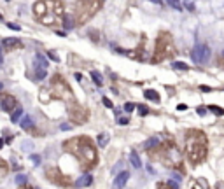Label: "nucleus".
Listing matches in <instances>:
<instances>
[{
    "label": "nucleus",
    "mask_w": 224,
    "mask_h": 189,
    "mask_svg": "<svg viewBox=\"0 0 224 189\" xmlns=\"http://www.w3.org/2000/svg\"><path fill=\"white\" fill-rule=\"evenodd\" d=\"M128 179H130V172H121L117 177H116V180H114V188L116 189H123L126 186V182H128Z\"/></svg>",
    "instance_id": "12"
},
{
    "label": "nucleus",
    "mask_w": 224,
    "mask_h": 189,
    "mask_svg": "<svg viewBox=\"0 0 224 189\" xmlns=\"http://www.w3.org/2000/svg\"><path fill=\"white\" fill-rule=\"evenodd\" d=\"M21 116H23V107H16L14 112L11 114V121L12 123H18L19 119H21Z\"/></svg>",
    "instance_id": "19"
},
{
    "label": "nucleus",
    "mask_w": 224,
    "mask_h": 189,
    "mask_svg": "<svg viewBox=\"0 0 224 189\" xmlns=\"http://www.w3.org/2000/svg\"><path fill=\"white\" fill-rule=\"evenodd\" d=\"M200 89H201V91H210V88H208V86H200Z\"/></svg>",
    "instance_id": "40"
},
{
    "label": "nucleus",
    "mask_w": 224,
    "mask_h": 189,
    "mask_svg": "<svg viewBox=\"0 0 224 189\" xmlns=\"http://www.w3.org/2000/svg\"><path fill=\"white\" fill-rule=\"evenodd\" d=\"M46 177H47L49 182H53L56 186H61V188H70V186H74V180H70V177L63 175L58 166H47V168H46Z\"/></svg>",
    "instance_id": "8"
},
{
    "label": "nucleus",
    "mask_w": 224,
    "mask_h": 189,
    "mask_svg": "<svg viewBox=\"0 0 224 189\" xmlns=\"http://www.w3.org/2000/svg\"><path fill=\"white\" fill-rule=\"evenodd\" d=\"M32 161H33L35 165H39V163H40V156H35V154H32Z\"/></svg>",
    "instance_id": "34"
},
{
    "label": "nucleus",
    "mask_w": 224,
    "mask_h": 189,
    "mask_svg": "<svg viewBox=\"0 0 224 189\" xmlns=\"http://www.w3.org/2000/svg\"><path fill=\"white\" fill-rule=\"evenodd\" d=\"M2 145H4V140H2V138H0V149H2Z\"/></svg>",
    "instance_id": "41"
},
{
    "label": "nucleus",
    "mask_w": 224,
    "mask_h": 189,
    "mask_svg": "<svg viewBox=\"0 0 224 189\" xmlns=\"http://www.w3.org/2000/svg\"><path fill=\"white\" fill-rule=\"evenodd\" d=\"M93 184V177L91 175H82L81 179H77V182H74V186H77V188H88V186H91Z\"/></svg>",
    "instance_id": "13"
},
{
    "label": "nucleus",
    "mask_w": 224,
    "mask_h": 189,
    "mask_svg": "<svg viewBox=\"0 0 224 189\" xmlns=\"http://www.w3.org/2000/svg\"><path fill=\"white\" fill-rule=\"evenodd\" d=\"M63 149L77 158V161L81 163L82 170H91L98 163V152L95 147L93 140L86 135H79V137H72L68 140L63 142Z\"/></svg>",
    "instance_id": "1"
},
{
    "label": "nucleus",
    "mask_w": 224,
    "mask_h": 189,
    "mask_svg": "<svg viewBox=\"0 0 224 189\" xmlns=\"http://www.w3.org/2000/svg\"><path fill=\"white\" fill-rule=\"evenodd\" d=\"M21 189H32V188H28V186H23V188H21Z\"/></svg>",
    "instance_id": "42"
},
{
    "label": "nucleus",
    "mask_w": 224,
    "mask_h": 189,
    "mask_svg": "<svg viewBox=\"0 0 224 189\" xmlns=\"http://www.w3.org/2000/svg\"><path fill=\"white\" fill-rule=\"evenodd\" d=\"M191 58H193V61L196 65H205L210 60V47L203 42H198L191 51Z\"/></svg>",
    "instance_id": "9"
},
{
    "label": "nucleus",
    "mask_w": 224,
    "mask_h": 189,
    "mask_svg": "<svg viewBox=\"0 0 224 189\" xmlns=\"http://www.w3.org/2000/svg\"><path fill=\"white\" fill-rule=\"evenodd\" d=\"M168 4H170L175 11H182V4H180V0H168Z\"/></svg>",
    "instance_id": "25"
},
{
    "label": "nucleus",
    "mask_w": 224,
    "mask_h": 189,
    "mask_svg": "<svg viewBox=\"0 0 224 189\" xmlns=\"http://www.w3.org/2000/svg\"><path fill=\"white\" fill-rule=\"evenodd\" d=\"M0 107H2V110H5V112H12V110L18 107V100H16L12 94L0 93Z\"/></svg>",
    "instance_id": "10"
},
{
    "label": "nucleus",
    "mask_w": 224,
    "mask_h": 189,
    "mask_svg": "<svg viewBox=\"0 0 224 189\" xmlns=\"http://www.w3.org/2000/svg\"><path fill=\"white\" fill-rule=\"evenodd\" d=\"M60 130H70V126H68V124H61Z\"/></svg>",
    "instance_id": "37"
},
{
    "label": "nucleus",
    "mask_w": 224,
    "mask_h": 189,
    "mask_svg": "<svg viewBox=\"0 0 224 189\" xmlns=\"http://www.w3.org/2000/svg\"><path fill=\"white\" fill-rule=\"evenodd\" d=\"M138 109H140V110H138V112H140V116H145V114H147V107H144V105H140Z\"/></svg>",
    "instance_id": "33"
},
{
    "label": "nucleus",
    "mask_w": 224,
    "mask_h": 189,
    "mask_svg": "<svg viewBox=\"0 0 224 189\" xmlns=\"http://www.w3.org/2000/svg\"><path fill=\"white\" fill-rule=\"evenodd\" d=\"M177 55V47L173 44V39L168 32H161L158 35L156 40V47H154V58L152 61L154 63H159V61H167L170 58H173Z\"/></svg>",
    "instance_id": "5"
},
{
    "label": "nucleus",
    "mask_w": 224,
    "mask_h": 189,
    "mask_svg": "<svg viewBox=\"0 0 224 189\" xmlns=\"http://www.w3.org/2000/svg\"><path fill=\"white\" fill-rule=\"evenodd\" d=\"M26 182V175H18L16 177V184H25Z\"/></svg>",
    "instance_id": "26"
},
{
    "label": "nucleus",
    "mask_w": 224,
    "mask_h": 189,
    "mask_svg": "<svg viewBox=\"0 0 224 189\" xmlns=\"http://www.w3.org/2000/svg\"><path fill=\"white\" fill-rule=\"evenodd\" d=\"M7 2H9V0H7Z\"/></svg>",
    "instance_id": "45"
},
{
    "label": "nucleus",
    "mask_w": 224,
    "mask_h": 189,
    "mask_svg": "<svg viewBox=\"0 0 224 189\" xmlns=\"http://www.w3.org/2000/svg\"><path fill=\"white\" fill-rule=\"evenodd\" d=\"M173 68H177V70H189V67H187L184 61H173V65H172Z\"/></svg>",
    "instance_id": "22"
},
{
    "label": "nucleus",
    "mask_w": 224,
    "mask_h": 189,
    "mask_svg": "<svg viewBox=\"0 0 224 189\" xmlns=\"http://www.w3.org/2000/svg\"><path fill=\"white\" fill-rule=\"evenodd\" d=\"M144 96H145V98H149V100H152L154 103H159V100H161V98H159V94L156 93L154 89H145Z\"/></svg>",
    "instance_id": "15"
},
{
    "label": "nucleus",
    "mask_w": 224,
    "mask_h": 189,
    "mask_svg": "<svg viewBox=\"0 0 224 189\" xmlns=\"http://www.w3.org/2000/svg\"><path fill=\"white\" fill-rule=\"evenodd\" d=\"M196 112L200 114V116H205V114H207V109H203V107H200V109H198Z\"/></svg>",
    "instance_id": "36"
},
{
    "label": "nucleus",
    "mask_w": 224,
    "mask_h": 189,
    "mask_svg": "<svg viewBox=\"0 0 224 189\" xmlns=\"http://www.w3.org/2000/svg\"><path fill=\"white\" fill-rule=\"evenodd\" d=\"M130 161H131V165H133L135 168H140V166H142V163H140V158H138V154H137L135 151H131Z\"/></svg>",
    "instance_id": "18"
},
{
    "label": "nucleus",
    "mask_w": 224,
    "mask_h": 189,
    "mask_svg": "<svg viewBox=\"0 0 224 189\" xmlns=\"http://www.w3.org/2000/svg\"><path fill=\"white\" fill-rule=\"evenodd\" d=\"M186 109H187V107L184 105V103H179V105H177V110H180V112H184Z\"/></svg>",
    "instance_id": "35"
},
{
    "label": "nucleus",
    "mask_w": 224,
    "mask_h": 189,
    "mask_svg": "<svg viewBox=\"0 0 224 189\" xmlns=\"http://www.w3.org/2000/svg\"><path fill=\"white\" fill-rule=\"evenodd\" d=\"M51 91H53V94H56V98L68 100V102H70V100H74L70 86L67 84L65 77H61L60 74H56V76L53 77V81H51Z\"/></svg>",
    "instance_id": "6"
},
{
    "label": "nucleus",
    "mask_w": 224,
    "mask_h": 189,
    "mask_svg": "<svg viewBox=\"0 0 224 189\" xmlns=\"http://www.w3.org/2000/svg\"><path fill=\"white\" fill-rule=\"evenodd\" d=\"M35 61L39 63L37 67H40V68H47V67H49V61H47V58L44 56V55H40V53H39V55H35Z\"/></svg>",
    "instance_id": "14"
},
{
    "label": "nucleus",
    "mask_w": 224,
    "mask_h": 189,
    "mask_svg": "<svg viewBox=\"0 0 224 189\" xmlns=\"http://www.w3.org/2000/svg\"><path fill=\"white\" fill-rule=\"evenodd\" d=\"M7 28H11V30H21V26H18V25H14V23H7Z\"/></svg>",
    "instance_id": "30"
},
{
    "label": "nucleus",
    "mask_w": 224,
    "mask_h": 189,
    "mask_svg": "<svg viewBox=\"0 0 224 189\" xmlns=\"http://www.w3.org/2000/svg\"><path fill=\"white\" fill-rule=\"evenodd\" d=\"M91 79H93V82L96 84V86H102L103 84V77H102V74L98 72V70H91Z\"/></svg>",
    "instance_id": "17"
},
{
    "label": "nucleus",
    "mask_w": 224,
    "mask_h": 189,
    "mask_svg": "<svg viewBox=\"0 0 224 189\" xmlns=\"http://www.w3.org/2000/svg\"><path fill=\"white\" fill-rule=\"evenodd\" d=\"M107 144H109V135H107V133L98 135V145H100V147H105Z\"/></svg>",
    "instance_id": "21"
},
{
    "label": "nucleus",
    "mask_w": 224,
    "mask_h": 189,
    "mask_svg": "<svg viewBox=\"0 0 224 189\" xmlns=\"http://www.w3.org/2000/svg\"><path fill=\"white\" fill-rule=\"evenodd\" d=\"M46 76H47L46 68H40V67H35V81H42V79H46Z\"/></svg>",
    "instance_id": "20"
},
{
    "label": "nucleus",
    "mask_w": 224,
    "mask_h": 189,
    "mask_svg": "<svg viewBox=\"0 0 224 189\" xmlns=\"http://www.w3.org/2000/svg\"><path fill=\"white\" fill-rule=\"evenodd\" d=\"M23 42L16 37H7V39H2V47L7 51V53H12V51H18V49H23Z\"/></svg>",
    "instance_id": "11"
},
{
    "label": "nucleus",
    "mask_w": 224,
    "mask_h": 189,
    "mask_svg": "<svg viewBox=\"0 0 224 189\" xmlns=\"http://www.w3.org/2000/svg\"><path fill=\"white\" fill-rule=\"evenodd\" d=\"M2 19H4V18H2V14H0V21H2Z\"/></svg>",
    "instance_id": "43"
},
{
    "label": "nucleus",
    "mask_w": 224,
    "mask_h": 189,
    "mask_svg": "<svg viewBox=\"0 0 224 189\" xmlns=\"http://www.w3.org/2000/svg\"><path fill=\"white\" fill-rule=\"evenodd\" d=\"M4 61V51H2V46H0V63Z\"/></svg>",
    "instance_id": "39"
},
{
    "label": "nucleus",
    "mask_w": 224,
    "mask_h": 189,
    "mask_svg": "<svg viewBox=\"0 0 224 189\" xmlns=\"http://www.w3.org/2000/svg\"><path fill=\"white\" fill-rule=\"evenodd\" d=\"M156 189H173L170 184H158V188Z\"/></svg>",
    "instance_id": "32"
},
{
    "label": "nucleus",
    "mask_w": 224,
    "mask_h": 189,
    "mask_svg": "<svg viewBox=\"0 0 224 189\" xmlns=\"http://www.w3.org/2000/svg\"><path fill=\"white\" fill-rule=\"evenodd\" d=\"M7 172H9V166H7V163H5L4 159H0V177L7 175Z\"/></svg>",
    "instance_id": "23"
},
{
    "label": "nucleus",
    "mask_w": 224,
    "mask_h": 189,
    "mask_svg": "<svg viewBox=\"0 0 224 189\" xmlns=\"http://www.w3.org/2000/svg\"><path fill=\"white\" fill-rule=\"evenodd\" d=\"M65 5L61 0H39L33 4V18L40 25L58 26L63 23Z\"/></svg>",
    "instance_id": "2"
},
{
    "label": "nucleus",
    "mask_w": 224,
    "mask_h": 189,
    "mask_svg": "<svg viewBox=\"0 0 224 189\" xmlns=\"http://www.w3.org/2000/svg\"><path fill=\"white\" fill-rule=\"evenodd\" d=\"M208 109H210V112H214L215 116H224V109L217 107V105H210Z\"/></svg>",
    "instance_id": "24"
},
{
    "label": "nucleus",
    "mask_w": 224,
    "mask_h": 189,
    "mask_svg": "<svg viewBox=\"0 0 224 189\" xmlns=\"http://www.w3.org/2000/svg\"><path fill=\"white\" fill-rule=\"evenodd\" d=\"M133 109H135V105H133L131 102H128V103H124V110H126V112H133Z\"/></svg>",
    "instance_id": "27"
},
{
    "label": "nucleus",
    "mask_w": 224,
    "mask_h": 189,
    "mask_svg": "<svg viewBox=\"0 0 224 189\" xmlns=\"http://www.w3.org/2000/svg\"><path fill=\"white\" fill-rule=\"evenodd\" d=\"M67 114H68L70 121L75 123V124H84V123L88 121V117H89L88 109H84V107H82L79 102H75V100H70V102L67 103Z\"/></svg>",
    "instance_id": "7"
},
{
    "label": "nucleus",
    "mask_w": 224,
    "mask_h": 189,
    "mask_svg": "<svg viewBox=\"0 0 224 189\" xmlns=\"http://www.w3.org/2000/svg\"><path fill=\"white\" fill-rule=\"evenodd\" d=\"M151 2H152V4H156V5H163V2H161V0H151Z\"/></svg>",
    "instance_id": "38"
},
{
    "label": "nucleus",
    "mask_w": 224,
    "mask_h": 189,
    "mask_svg": "<svg viewBox=\"0 0 224 189\" xmlns=\"http://www.w3.org/2000/svg\"><path fill=\"white\" fill-rule=\"evenodd\" d=\"M47 56L51 58L53 61H60V56H58V55H55V51H49V53H47Z\"/></svg>",
    "instance_id": "28"
},
{
    "label": "nucleus",
    "mask_w": 224,
    "mask_h": 189,
    "mask_svg": "<svg viewBox=\"0 0 224 189\" xmlns=\"http://www.w3.org/2000/svg\"><path fill=\"white\" fill-rule=\"evenodd\" d=\"M102 4H103V0H77V4L74 5V12L70 14L74 19V25L75 26L86 25L100 11Z\"/></svg>",
    "instance_id": "4"
},
{
    "label": "nucleus",
    "mask_w": 224,
    "mask_h": 189,
    "mask_svg": "<svg viewBox=\"0 0 224 189\" xmlns=\"http://www.w3.org/2000/svg\"><path fill=\"white\" fill-rule=\"evenodd\" d=\"M128 123H130V119H128V117H119V124H123V126H124V124H128Z\"/></svg>",
    "instance_id": "31"
},
{
    "label": "nucleus",
    "mask_w": 224,
    "mask_h": 189,
    "mask_svg": "<svg viewBox=\"0 0 224 189\" xmlns=\"http://www.w3.org/2000/svg\"><path fill=\"white\" fill-rule=\"evenodd\" d=\"M102 102H103V105H105V107H109V109L114 107V105H112V102L109 100V98H105V96H103V100H102Z\"/></svg>",
    "instance_id": "29"
},
{
    "label": "nucleus",
    "mask_w": 224,
    "mask_h": 189,
    "mask_svg": "<svg viewBox=\"0 0 224 189\" xmlns=\"http://www.w3.org/2000/svg\"><path fill=\"white\" fill-rule=\"evenodd\" d=\"M208 152V142L207 135L200 130H189L186 138V156L191 165H200L207 159Z\"/></svg>",
    "instance_id": "3"
},
{
    "label": "nucleus",
    "mask_w": 224,
    "mask_h": 189,
    "mask_svg": "<svg viewBox=\"0 0 224 189\" xmlns=\"http://www.w3.org/2000/svg\"><path fill=\"white\" fill-rule=\"evenodd\" d=\"M19 124H21V128H23V130H32L33 121H32V117H30V116H25V117L21 119V123H19Z\"/></svg>",
    "instance_id": "16"
},
{
    "label": "nucleus",
    "mask_w": 224,
    "mask_h": 189,
    "mask_svg": "<svg viewBox=\"0 0 224 189\" xmlns=\"http://www.w3.org/2000/svg\"><path fill=\"white\" fill-rule=\"evenodd\" d=\"M0 89H2V82H0Z\"/></svg>",
    "instance_id": "44"
}]
</instances>
